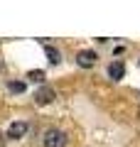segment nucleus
I'll return each mask as SVG.
<instances>
[{
    "instance_id": "obj_5",
    "label": "nucleus",
    "mask_w": 140,
    "mask_h": 147,
    "mask_svg": "<svg viewBox=\"0 0 140 147\" xmlns=\"http://www.w3.org/2000/svg\"><path fill=\"white\" fill-rule=\"evenodd\" d=\"M108 76H111L113 81H120V79L125 76V64H123V61H111V64H108Z\"/></svg>"
},
{
    "instance_id": "obj_2",
    "label": "nucleus",
    "mask_w": 140,
    "mask_h": 147,
    "mask_svg": "<svg viewBox=\"0 0 140 147\" xmlns=\"http://www.w3.org/2000/svg\"><path fill=\"white\" fill-rule=\"evenodd\" d=\"M54 98H57V93H54L52 86H39V88H37V93H35L37 105H49Z\"/></svg>"
},
{
    "instance_id": "obj_10",
    "label": "nucleus",
    "mask_w": 140,
    "mask_h": 147,
    "mask_svg": "<svg viewBox=\"0 0 140 147\" xmlns=\"http://www.w3.org/2000/svg\"><path fill=\"white\" fill-rule=\"evenodd\" d=\"M0 145H3V137H0Z\"/></svg>"
},
{
    "instance_id": "obj_9",
    "label": "nucleus",
    "mask_w": 140,
    "mask_h": 147,
    "mask_svg": "<svg viewBox=\"0 0 140 147\" xmlns=\"http://www.w3.org/2000/svg\"><path fill=\"white\" fill-rule=\"evenodd\" d=\"M0 71H3V61H0Z\"/></svg>"
},
{
    "instance_id": "obj_1",
    "label": "nucleus",
    "mask_w": 140,
    "mask_h": 147,
    "mask_svg": "<svg viewBox=\"0 0 140 147\" xmlns=\"http://www.w3.org/2000/svg\"><path fill=\"white\" fill-rule=\"evenodd\" d=\"M67 132L64 130H57V127H49V130H44V135H42V142H44V147H67Z\"/></svg>"
},
{
    "instance_id": "obj_3",
    "label": "nucleus",
    "mask_w": 140,
    "mask_h": 147,
    "mask_svg": "<svg viewBox=\"0 0 140 147\" xmlns=\"http://www.w3.org/2000/svg\"><path fill=\"white\" fill-rule=\"evenodd\" d=\"M27 135V123L25 120H15L10 123V127H7V137H12V140H20V137Z\"/></svg>"
},
{
    "instance_id": "obj_4",
    "label": "nucleus",
    "mask_w": 140,
    "mask_h": 147,
    "mask_svg": "<svg viewBox=\"0 0 140 147\" xmlns=\"http://www.w3.org/2000/svg\"><path fill=\"white\" fill-rule=\"evenodd\" d=\"M76 61H79V66H93L96 64V52L93 49H84V52L76 54Z\"/></svg>"
},
{
    "instance_id": "obj_6",
    "label": "nucleus",
    "mask_w": 140,
    "mask_h": 147,
    "mask_svg": "<svg viewBox=\"0 0 140 147\" xmlns=\"http://www.w3.org/2000/svg\"><path fill=\"white\" fill-rule=\"evenodd\" d=\"M44 52H47V57H49V61H52V64H59V61H62L59 52H57V49L52 47V44H47V47H44Z\"/></svg>"
},
{
    "instance_id": "obj_7",
    "label": "nucleus",
    "mask_w": 140,
    "mask_h": 147,
    "mask_svg": "<svg viewBox=\"0 0 140 147\" xmlns=\"http://www.w3.org/2000/svg\"><path fill=\"white\" fill-rule=\"evenodd\" d=\"M7 88H10L12 93H22V91L27 88V81H10V84H7Z\"/></svg>"
},
{
    "instance_id": "obj_8",
    "label": "nucleus",
    "mask_w": 140,
    "mask_h": 147,
    "mask_svg": "<svg viewBox=\"0 0 140 147\" xmlns=\"http://www.w3.org/2000/svg\"><path fill=\"white\" fill-rule=\"evenodd\" d=\"M27 81H44V71H39V69H35V71H27Z\"/></svg>"
}]
</instances>
